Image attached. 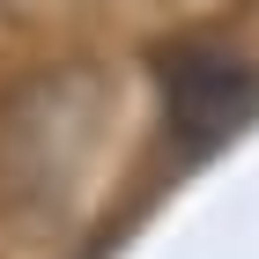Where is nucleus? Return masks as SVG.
Listing matches in <instances>:
<instances>
[{
    "mask_svg": "<svg viewBox=\"0 0 259 259\" xmlns=\"http://www.w3.org/2000/svg\"><path fill=\"white\" fill-rule=\"evenodd\" d=\"M259 111V74L237 52H193L170 74V141L178 148H215Z\"/></svg>",
    "mask_w": 259,
    "mask_h": 259,
    "instance_id": "nucleus-1",
    "label": "nucleus"
}]
</instances>
